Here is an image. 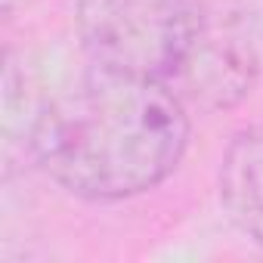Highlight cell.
<instances>
[{
  "label": "cell",
  "mask_w": 263,
  "mask_h": 263,
  "mask_svg": "<svg viewBox=\"0 0 263 263\" xmlns=\"http://www.w3.org/2000/svg\"><path fill=\"white\" fill-rule=\"evenodd\" d=\"M208 0H78V34L96 68L171 84Z\"/></svg>",
  "instance_id": "obj_2"
},
{
  "label": "cell",
  "mask_w": 263,
  "mask_h": 263,
  "mask_svg": "<svg viewBox=\"0 0 263 263\" xmlns=\"http://www.w3.org/2000/svg\"><path fill=\"white\" fill-rule=\"evenodd\" d=\"M257 65L260 59L241 16L208 0L201 28L167 87L186 102V108L220 111L251 93Z\"/></svg>",
  "instance_id": "obj_3"
},
{
  "label": "cell",
  "mask_w": 263,
  "mask_h": 263,
  "mask_svg": "<svg viewBox=\"0 0 263 263\" xmlns=\"http://www.w3.org/2000/svg\"><path fill=\"white\" fill-rule=\"evenodd\" d=\"M189 143L186 102L161 81L90 65L31 124L37 164L71 195L115 201L164 183Z\"/></svg>",
  "instance_id": "obj_1"
},
{
  "label": "cell",
  "mask_w": 263,
  "mask_h": 263,
  "mask_svg": "<svg viewBox=\"0 0 263 263\" xmlns=\"http://www.w3.org/2000/svg\"><path fill=\"white\" fill-rule=\"evenodd\" d=\"M217 189L229 220L248 238L263 245V124H251L229 140Z\"/></svg>",
  "instance_id": "obj_4"
},
{
  "label": "cell",
  "mask_w": 263,
  "mask_h": 263,
  "mask_svg": "<svg viewBox=\"0 0 263 263\" xmlns=\"http://www.w3.org/2000/svg\"><path fill=\"white\" fill-rule=\"evenodd\" d=\"M16 4H19V0H4V13H13ZM25 4H28V0H25Z\"/></svg>",
  "instance_id": "obj_5"
}]
</instances>
